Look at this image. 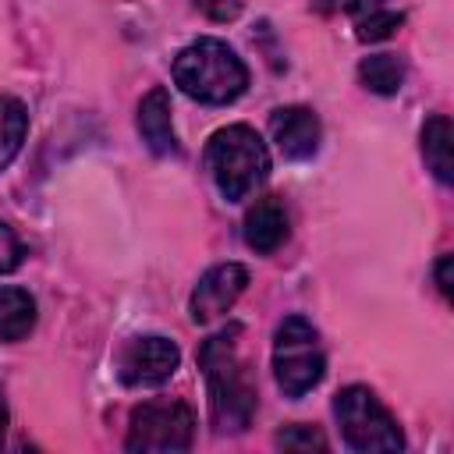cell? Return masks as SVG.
Wrapping results in <instances>:
<instances>
[{"instance_id": "cell-7", "label": "cell", "mask_w": 454, "mask_h": 454, "mask_svg": "<svg viewBox=\"0 0 454 454\" xmlns=\"http://www.w3.org/2000/svg\"><path fill=\"white\" fill-rule=\"evenodd\" d=\"M177 365H181L177 344L160 333L131 337L117 355V376L124 387H160L177 372Z\"/></svg>"}, {"instance_id": "cell-5", "label": "cell", "mask_w": 454, "mask_h": 454, "mask_svg": "<svg viewBox=\"0 0 454 454\" xmlns=\"http://www.w3.org/2000/svg\"><path fill=\"white\" fill-rule=\"evenodd\" d=\"M333 415H337L344 443L351 450L369 454V450H401L404 447L397 419L383 408V401L369 387H358V383L344 387L333 397Z\"/></svg>"}, {"instance_id": "cell-21", "label": "cell", "mask_w": 454, "mask_h": 454, "mask_svg": "<svg viewBox=\"0 0 454 454\" xmlns=\"http://www.w3.org/2000/svg\"><path fill=\"white\" fill-rule=\"evenodd\" d=\"M4 433H7V401L0 394V443H4Z\"/></svg>"}, {"instance_id": "cell-8", "label": "cell", "mask_w": 454, "mask_h": 454, "mask_svg": "<svg viewBox=\"0 0 454 454\" xmlns=\"http://www.w3.org/2000/svg\"><path fill=\"white\" fill-rule=\"evenodd\" d=\"M245 287H248V270L241 262H216V266H209L199 277L195 291H192V319L195 323L220 319L241 298Z\"/></svg>"}, {"instance_id": "cell-9", "label": "cell", "mask_w": 454, "mask_h": 454, "mask_svg": "<svg viewBox=\"0 0 454 454\" xmlns=\"http://www.w3.org/2000/svg\"><path fill=\"white\" fill-rule=\"evenodd\" d=\"M270 131H273L277 149L287 160H312L316 149H319V138H323L319 117L309 106H280V110H273Z\"/></svg>"}, {"instance_id": "cell-11", "label": "cell", "mask_w": 454, "mask_h": 454, "mask_svg": "<svg viewBox=\"0 0 454 454\" xmlns=\"http://www.w3.org/2000/svg\"><path fill=\"white\" fill-rule=\"evenodd\" d=\"M135 124H138V135L149 145V153H156V156H177L181 153L174 124H170V92L167 89L156 85L142 96Z\"/></svg>"}, {"instance_id": "cell-14", "label": "cell", "mask_w": 454, "mask_h": 454, "mask_svg": "<svg viewBox=\"0 0 454 454\" xmlns=\"http://www.w3.org/2000/svg\"><path fill=\"white\" fill-rule=\"evenodd\" d=\"M35 326V298L25 287H0V340H21Z\"/></svg>"}, {"instance_id": "cell-17", "label": "cell", "mask_w": 454, "mask_h": 454, "mask_svg": "<svg viewBox=\"0 0 454 454\" xmlns=\"http://www.w3.org/2000/svg\"><path fill=\"white\" fill-rule=\"evenodd\" d=\"M277 447H284V450H312V447L326 450V436L312 426H287L277 433Z\"/></svg>"}, {"instance_id": "cell-13", "label": "cell", "mask_w": 454, "mask_h": 454, "mask_svg": "<svg viewBox=\"0 0 454 454\" xmlns=\"http://www.w3.org/2000/svg\"><path fill=\"white\" fill-rule=\"evenodd\" d=\"M450 121L443 114H433L426 124H422V160L426 167L433 170V177L440 184H450L454 177V160H450Z\"/></svg>"}, {"instance_id": "cell-4", "label": "cell", "mask_w": 454, "mask_h": 454, "mask_svg": "<svg viewBox=\"0 0 454 454\" xmlns=\"http://www.w3.org/2000/svg\"><path fill=\"white\" fill-rule=\"evenodd\" d=\"M273 376L284 397H305L326 376V355L305 316H284L273 333Z\"/></svg>"}, {"instance_id": "cell-15", "label": "cell", "mask_w": 454, "mask_h": 454, "mask_svg": "<svg viewBox=\"0 0 454 454\" xmlns=\"http://www.w3.org/2000/svg\"><path fill=\"white\" fill-rule=\"evenodd\" d=\"M28 135V110L14 96H0V170L11 167V160L21 153V142Z\"/></svg>"}, {"instance_id": "cell-16", "label": "cell", "mask_w": 454, "mask_h": 454, "mask_svg": "<svg viewBox=\"0 0 454 454\" xmlns=\"http://www.w3.org/2000/svg\"><path fill=\"white\" fill-rule=\"evenodd\" d=\"M358 78L376 96H394L404 85V64L394 53H372L358 64Z\"/></svg>"}, {"instance_id": "cell-18", "label": "cell", "mask_w": 454, "mask_h": 454, "mask_svg": "<svg viewBox=\"0 0 454 454\" xmlns=\"http://www.w3.org/2000/svg\"><path fill=\"white\" fill-rule=\"evenodd\" d=\"M21 259H25V248H21L18 234L11 231V223H4V220H0V277H4V273H11V270H18V266H21Z\"/></svg>"}, {"instance_id": "cell-2", "label": "cell", "mask_w": 454, "mask_h": 454, "mask_svg": "<svg viewBox=\"0 0 454 454\" xmlns=\"http://www.w3.org/2000/svg\"><path fill=\"white\" fill-rule=\"evenodd\" d=\"M174 85L206 106H223L248 89V67L227 43L206 35L177 53Z\"/></svg>"}, {"instance_id": "cell-20", "label": "cell", "mask_w": 454, "mask_h": 454, "mask_svg": "<svg viewBox=\"0 0 454 454\" xmlns=\"http://www.w3.org/2000/svg\"><path fill=\"white\" fill-rule=\"evenodd\" d=\"M436 287L450 298V255H443V259L436 262Z\"/></svg>"}, {"instance_id": "cell-6", "label": "cell", "mask_w": 454, "mask_h": 454, "mask_svg": "<svg viewBox=\"0 0 454 454\" xmlns=\"http://www.w3.org/2000/svg\"><path fill=\"white\" fill-rule=\"evenodd\" d=\"M195 440V411L184 401H142L131 411L128 450L142 454H174L188 450Z\"/></svg>"}, {"instance_id": "cell-10", "label": "cell", "mask_w": 454, "mask_h": 454, "mask_svg": "<svg viewBox=\"0 0 454 454\" xmlns=\"http://www.w3.org/2000/svg\"><path fill=\"white\" fill-rule=\"evenodd\" d=\"M291 234V216L284 199L277 195H262L255 199V206L245 213V245L259 255H273Z\"/></svg>"}, {"instance_id": "cell-1", "label": "cell", "mask_w": 454, "mask_h": 454, "mask_svg": "<svg viewBox=\"0 0 454 454\" xmlns=\"http://www.w3.org/2000/svg\"><path fill=\"white\" fill-rule=\"evenodd\" d=\"M238 337H241V323H227L216 333H209L199 348V369L206 376L209 419L216 433L248 429L255 404H259L255 380L238 355Z\"/></svg>"}, {"instance_id": "cell-19", "label": "cell", "mask_w": 454, "mask_h": 454, "mask_svg": "<svg viewBox=\"0 0 454 454\" xmlns=\"http://www.w3.org/2000/svg\"><path fill=\"white\" fill-rule=\"evenodd\" d=\"M195 7L202 14H209L213 21H231V18H238L241 0H195Z\"/></svg>"}, {"instance_id": "cell-12", "label": "cell", "mask_w": 454, "mask_h": 454, "mask_svg": "<svg viewBox=\"0 0 454 454\" xmlns=\"http://www.w3.org/2000/svg\"><path fill=\"white\" fill-rule=\"evenodd\" d=\"M348 11L355 18V35L362 43H380L394 35L404 21V14L390 7V0H348Z\"/></svg>"}, {"instance_id": "cell-3", "label": "cell", "mask_w": 454, "mask_h": 454, "mask_svg": "<svg viewBox=\"0 0 454 454\" xmlns=\"http://www.w3.org/2000/svg\"><path fill=\"white\" fill-rule=\"evenodd\" d=\"M206 170L227 202H245L270 174V153L255 128L227 124L206 142Z\"/></svg>"}]
</instances>
